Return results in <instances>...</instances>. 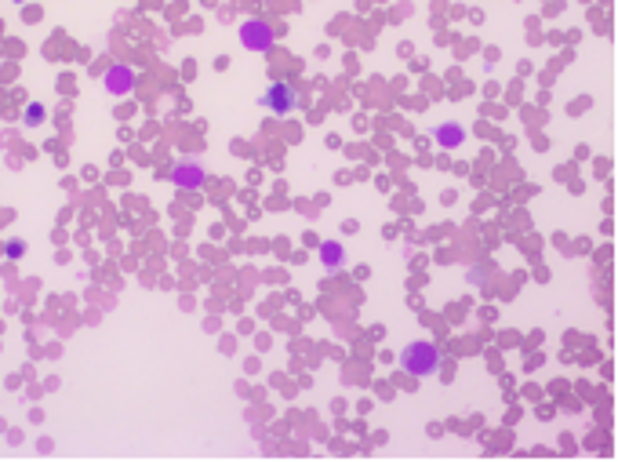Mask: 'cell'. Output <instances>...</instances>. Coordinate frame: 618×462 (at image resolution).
Instances as JSON below:
<instances>
[{
    "instance_id": "9c48e42d",
    "label": "cell",
    "mask_w": 618,
    "mask_h": 462,
    "mask_svg": "<svg viewBox=\"0 0 618 462\" xmlns=\"http://www.w3.org/2000/svg\"><path fill=\"white\" fill-rule=\"evenodd\" d=\"M22 252H26V244H22V241H8V248H4V255H8V259H19Z\"/></svg>"
},
{
    "instance_id": "8992f818",
    "label": "cell",
    "mask_w": 618,
    "mask_h": 462,
    "mask_svg": "<svg viewBox=\"0 0 618 462\" xmlns=\"http://www.w3.org/2000/svg\"><path fill=\"white\" fill-rule=\"evenodd\" d=\"M433 139H437L444 150H459L462 142H466V128H459V124H437V128H433Z\"/></svg>"
},
{
    "instance_id": "52a82bcc",
    "label": "cell",
    "mask_w": 618,
    "mask_h": 462,
    "mask_svg": "<svg viewBox=\"0 0 618 462\" xmlns=\"http://www.w3.org/2000/svg\"><path fill=\"white\" fill-rule=\"evenodd\" d=\"M320 262L328 266V270H339L342 262H346V252H342L339 241H324L320 244Z\"/></svg>"
},
{
    "instance_id": "5b68a950",
    "label": "cell",
    "mask_w": 618,
    "mask_h": 462,
    "mask_svg": "<svg viewBox=\"0 0 618 462\" xmlns=\"http://www.w3.org/2000/svg\"><path fill=\"white\" fill-rule=\"evenodd\" d=\"M102 84H106L110 95H131V88H135V70H131V66H110L106 77H102Z\"/></svg>"
},
{
    "instance_id": "3957f363",
    "label": "cell",
    "mask_w": 618,
    "mask_h": 462,
    "mask_svg": "<svg viewBox=\"0 0 618 462\" xmlns=\"http://www.w3.org/2000/svg\"><path fill=\"white\" fill-rule=\"evenodd\" d=\"M262 106H266L270 113H277V117H284V113H295L299 95H295L291 84H270V91L262 95Z\"/></svg>"
},
{
    "instance_id": "30bf717a",
    "label": "cell",
    "mask_w": 618,
    "mask_h": 462,
    "mask_svg": "<svg viewBox=\"0 0 618 462\" xmlns=\"http://www.w3.org/2000/svg\"><path fill=\"white\" fill-rule=\"evenodd\" d=\"M15 4H26V0H15Z\"/></svg>"
},
{
    "instance_id": "7a4b0ae2",
    "label": "cell",
    "mask_w": 618,
    "mask_h": 462,
    "mask_svg": "<svg viewBox=\"0 0 618 462\" xmlns=\"http://www.w3.org/2000/svg\"><path fill=\"white\" fill-rule=\"evenodd\" d=\"M240 44L248 51H270L273 48V26L266 19L240 22Z\"/></svg>"
},
{
    "instance_id": "6da1fadb",
    "label": "cell",
    "mask_w": 618,
    "mask_h": 462,
    "mask_svg": "<svg viewBox=\"0 0 618 462\" xmlns=\"http://www.w3.org/2000/svg\"><path fill=\"white\" fill-rule=\"evenodd\" d=\"M400 368L408 375H415V379H426V375H433L440 368V350L426 339L408 342L404 353H400Z\"/></svg>"
},
{
    "instance_id": "ba28073f",
    "label": "cell",
    "mask_w": 618,
    "mask_h": 462,
    "mask_svg": "<svg viewBox=\"0 0 618 462\" xmlns=\"http://www.w3.org/2000/svg\"><path fill=\"white\" fill-rule=\"evenodd\" d=\"M22 121H26V128H40V124H44V106H40V102H30L26 113H22Z\"/></svg>"
},
{
    "instance_id": "277c9868",
    "label": "cell",
    "mask_w": 618,
    "mask_h": 462,
    "mask_svg": "<svg viewBox=\"0 0 618 462\" xmlns=\"http://www.w3.org/2000/svg\"><path fill=\"white\" fill-rule=\"evenodd\" d=\"M204 168H200L197 161H182V164H175V171H171V182L175 186H182V190H200L204 186Z\"/></svg>"
}]
</instances>
